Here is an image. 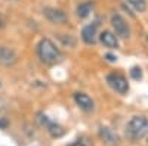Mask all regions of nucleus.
<instances>
[{
  "mask_svg": "<svg viewBox=\"0 0 148 146\" xmlns=\"http://www.w3.org/2000/svg\"><path fill=\"white\" fill-rule=\"evenodd\" d=\"M37 55H39V59L46 65H55L62 59L59 49L49 39H42L39 41V44H37Z\"/></svg>",
  "mask_w": 148,
  "mask_h": 146,
  "instance_id": "obj_1",
  "label": "nucleus"
},
{
  "mask_svg": "<svg viewBox=\"0 0 148 146\" xmlns=\"http://www.w3.org/2000/svg\"><path fill=\"white\" fill-rule=\"evenodd\" d=\"M126 136L132 142H139L148 136V120L147 117L136 115L126 124Z\"/></svg>",
  "mask_w": 148,
  "mask_h": 146,
  "instance_id": "obj_2",
  "label": "nucleus"
},
{
  "mask_svg": "<svg viewBox=\"0 0 148 146\" xmlns=\"http://www.w3.org/2000/svg\"><path fill=\"white\" fill-rule=\"evenodd\" d=\"M107 83H108V86L114 92H117L119 94H126L129 92V83L121 74L111 72V74L107 75Z\"/></svg>",
  "mask_w": 148,
  "mask_h": 146,
  "instance_id": "obj_3",
  "label": "nucleus"
},
{
  "mask_svg": "<svg viewBox=\"0 0 148 146\" xmlns=\"http://www.w3.org/2000/svg\"><path fill=\"white\" fill-rule=\"evenodd\" d=\"M111 25H113V28L116 31V35H119V37L126 39V37H129V35H130L129 25H127L126 19L123 18L121 15L114 14L113 16H111Z\"/></svg>",
  "mask_w": 148,
  "mask_h": 146,
  "instance_id": "obj_4",
  "label": "nucleus"
},
{
  "mask_svg": "<svg viewBox=\"0 0 148 146\" xmlns=\"http://www.w3.org/2000/svg\"><path fill=\"white\" fill-rule=\"evenodd\" d=\"M16 62H18V55L12 49L6 46H0V65L10 67L15 65Z\"/></svg>",
  "mask_w": 148,
  "mask_h": 146,
  "instance_id": "obj_5",
  "label": "nucleus"
},
{
  "mask_svg": "<svg viewBox=\"0 0 148 146\" xmlns=\"http://www.w3.org/2000/svg\"><path fill=\"white\" fill-rule=\"evenodd\" d=\"M74 101H76L77 106L80 109H83L84 112H92L93 109H95L93 101L86 93H76V94H74Z\"/></svg>",
  "mask_w": 148,
  "mask_h": 146,
  "instance_id": "obj_6",
  "label": "nucleus"
},
{
  "mask_svg": "<svg viewBox=\"0 0 148 146\" xmlns=\"http://www.w3.org/2000/svg\"><path fill=\"white\" fill-rule=\"evenodd\" d=\"M98 30V24H89V25H84L82 30V39L86 44H95L96 43V33Z\"/></svg>",
  "mask_w": 148,
  "mask_h": 146,
  "instance_id": "obj_7",
  "label": "nucleus"
},
{
  "mask_svg": "<svg viewBox=\"0 0 148 146\" xmlns=\"http://www.w3.org/2000/svg\"><path fill=\"white\" fill-rule=\"evenodd\" d=\"M43 14H45V16H46L49 21L53 22V24H64V22H67V15L64 14L62 10H59V9L46 7V9L43 10Z\"/></svg>",
  "mask_w": 148,
  "mask_h": 146,
  "instance_id": "obj_8",
  "label": "nucleus"
},
{
  "mask_svg": "<svg viewBox=\"0 0 148 146\" xmlns=\"http://www.w3.org/2000/svg\"><path fill=\"white\" fill-rule=\"evenodd\" d=\"M99 40L108 49H117L119 47V39H117V35L114 33H111V31H102L99 34Z\"/></svg>",
  "mask_w": 148,
  "mask_h": 146,
  "instance_id": "obj_9",
  "label": "nucleus"
},
{
  "mask_svg": "<svg viewBox=\"0 0 148 146\" xmlns=\"http://www.w3.org/2000/svg\"><path fill=\"white\" fill-rule=\"evenodd\" d=\"M99 136H101V139H102L105 143L113 145V146H114V145H119V142H120L119 136L116 134L113 130H110L108 127H101V128H99Z\"/></svg>",
  "mask_w": 148,
  "mask_h": 146,
  "instance_id": "obj_10",
  "label": "nucleus"
},
{
  "mask_svg": "<svg viewBox=\"0 0 148 146\" xmlns=\"http://www.w3.org/2000/svg\"><path fill=\"white\" fill-rule=\"evenodd\" d=\"M40 121H42V124L43 126H46L47 127V130H49V133L53 136V137H59V136H62V128H61L58 124H55V123H52V121H49L47 120V117H43V115H40Z\"/></svg>",
  "mask_w": 148,
  "mask_h": 146,
  "instance_id": "obj_11",
  "label": "nucleus"
},
{
  "mask_svg": "<svg viewBox=\"0 0 148 146\" xmlns=\"http://www.w3.org/2000/svg\"><path fill=\"white\" fill-rule=\"evenodd\" d=\"M92 7H93V5H92L90 2H83V3H80V5L77 6V15H79L80 18L89 16V14L92 12Z\"/></svg>",
  "mask_w": 148,
  "mask_h": 146,
  "instance_id": "obj_12",
  "label": "nucleus"
},
{
  "mask_svg": "<svg viewBox=\"0 0 148 146\" xmlns=\"http://www.w3.org/2000/svg\"><path fill=\"white\" fill-rule=\"evenodd\" d=\"M70 146H93V140L89 136H80L79 139H76Z\"/></svg>",
  "mask_w": 148,
  "mask_h": 146,
  "instance_id": "obj_13",
  "label": "nucleus"
},
{
  "mask_svg": "<svg viewBox=\"0 0 148 146\" xmlns=\"http://www.w3.org/2000/svg\"><path fill=\"white\" fill-rule=\"evenodd\" d=\"M127 3L136 12H139V14L147 9V2H145V0H127Z\"/></svg>",
  "mask_w": 148,
  "mask_h": 146,
  "instance_id": "obj_14",
  "label": "nucleus"
},
{
  "mask_svg": "<svg viewBox=\"0 0 148 146\" xmlns=\"http://www.w3.org/2000/svg\"><path fill=\"white\" fill-rule=\"evenodd\" d=\"M130 75H132L135 80H141V78H142V69H141V68H138V67L132 68V71H130Z\"/></svg>",
  "mask_w": 148,
  "mask_h": 146,
  "instance_id": "obj_15",
  "label": "nucleus"
},
{
  "mask_svg": "<svg viewBox=\"0 0 148 146\" xmlns=\"http://www.w3.org/2000/svg\"><path fill=\"white\" fill-rule=\"evenodd\" d=\"M105 58L110 60V62H116V60H117V58H116V56H113V55H105Z\"/></svg>",
  "mask_w": 148,
  "mask_h": 146,
  "instance_id": "obj_16",
  "label": "nucleus"
},
{
  "mask_svg": "<svg viewBox=\"0 0 148 146\" xmlns=\"http://www.w3.org/2000/svg\"><path fill=\"white\" fill-rule=\"evenodd\" d=\"M5 24H6V21H5V18H3V15L0 14V28H3L5 27Z\"/></svg>",
  "mask_w": 148,
  "mask_h": 146,
  "instance_id": "obj_17",
  "label": "nucleus"
},
{
  "mask_svg": "<svg viewBox=\"0 0 148 146\" xmlns=\"http://www.w3.org/2000/svg\"><path fill=\"white\" fill-rule=\"evenodd\" d=\"M0 86H2V83H0Z\"/></svg>",
  "mask_w": 148,
  "mask_h": 146,
  "instance_id": "obj_18",
  "label": "nucleus"
}]
</instances>
